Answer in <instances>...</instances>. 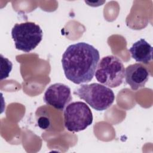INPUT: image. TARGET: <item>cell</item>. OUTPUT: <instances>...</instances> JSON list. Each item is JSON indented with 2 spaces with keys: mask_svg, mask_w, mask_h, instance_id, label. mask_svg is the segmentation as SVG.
Instances as JSON below:
<instances>
[{
  "mask_svg": "<svg viewBox=\"0 0 153 153\" xmlns=\"http://www.w3.org/2000/svg\"><path fill=\"white\" fill-rule=\"evenodd\" d=\"M124 76L126 82L135 91L145 85L149 77V72L144 65L136 63L126 68Z\"/></svg>",
  "mask_w": 153,
  "mask_h": 153,
  "instance_id": "7",
  "label": "cell"
},
{
  "mask_svg": "<svg viewBox=\"0 0 153 153\" xmlns=\"http://www.w3.org/2000/svg\"><path fill=\"white\" fill-rule=\"evenodd\" d=\"M72 99L71 88L62 83L50 85L44 94V102L60 111L63 110Z\"/></svg>",
  "mask_w": 153,
  "mask_h": 153,
  "instance_id": "6",
  "label": "cell"
},
{
  "mask_svg": "<svg viewBox=\"0 0 153 153\" xmlns=\"http://www.w3.org/2000/svg\"><path fill=\"white\" fill-rule=\"evenodd\" d=\"M99 59V51L88 43L80 42L70 45L62 58L66 78L76 84L91 81Z\"/></svg>",
  "mask_w": 153,
  "mask_h": 153,
  "instance_id": "1",
  "label": "cell"
},
{
  "mask_svg": "<svg viewBox=\"0 0 153 153\" xmlns=\"http://www.w3.org/2000/svg\"><path fill=\"white\" fill-rule=\"evenodd\" d=\"M38 126L41 128H43V129L47 128L49 125L48 119L44 117H41L39 120H38Z\"/></svg>",
  "mask_w": 153,
  "mask_h": 153,
  "instance_id": "10",
  "label": "cell"
},
{
  "mask_svg": "<svg viewBox=\"0 0 153 153\" xmlns=\"http://www.w3.org/2000/svg\"><path fill=\"white\" fill-rule=\"evenodd\" d=\"M94 75L100 83L110 88H115L123 82L125 68L119 58L109 55L103 57L98 63Z\"/></svg>",
  "mask_w": 153,
  "mask_h": 153,
  "instance_id": "3",
  "label": "cell"
},
{
  "mask_svg": "<svg viewBox=\"0 0 153 153\" xmlns=\"http://www.w3.org/2000/svg\"><path fill=\"white\" fill-rule=\"evenodd\" d=\"M129 51L131 57L137 62L147 64L152 60V47L144 39L135 42Z\"/></svg>",
  "mask_w": 153,
  "mask_h": 153,
  "instance_id": "8",
  "label": "cell"
},
{
  "mask_svg": "<svg viewBox=\"0 0 153 153\" xmlns=\"http://www.w3.org/2000/svg\"><path fill=\"white\" fill-rule=\"evenodd\" d=\"M74 94L98 111L107 109L115 100L114 93L109 87L96 82L81 84Z\"/></svg>",
  "mask_w": 153,
  "mask_h": 153,
  "instance_id": "2",
  "label": "cell"
},
{
  "mask_svg": "<svg viewBox=\"0 0 153 153\" xmlns=\"http://www.w3.org/2000/svg\"><path fill=\"white\" fill-rule=\"evenodd\" d=\"M63 117L65 126L71 132L84 130L92 124L93 120L90 108L81 101L68 104L64 110Z\"/></svg>",
  "mask_w": 153,
  "mask_h": 153,
  "instance_id": "5",
  "label": "cell"
},
{
  "mask_svg": "<svg viewBox=\"0 0 153 153\" xmlns=\"http://www.w3.org/2000/svg\"><path fill=\"white\" fill-rule=\"evenodd\" d=\"M1 57V80L8 77L9 74L12 69L13 64L7 58L4 57L2 54L0 55Z\"/></svg>",
  "mask_w": 153,
  "mask_h": 153,
  "instance_id": "9",
  "label": "cell"
},
{
  "mask_svg": "<svg viewBox=\"0 0 153 153\" xmlns=\"http://www.w3.org/2000/svg\"><path fill=\"white\" fill-rule=\"evenodd\" d=\"M42 30L33 22L16 23L11 30L12 38L16 49L29 53L35 49L42 39Z\"/></svg>",
  "mask_w": 153,
  "mask_h": 153,
  "instance_id": "4",
  "label": "cell"
}]
</instances>
